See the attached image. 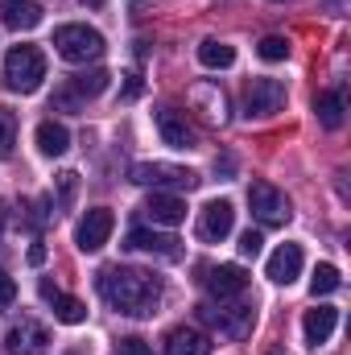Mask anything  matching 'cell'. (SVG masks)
I'll return each mask as SVG.
<instances>
[{
  "instance_id": "6da1fadb",
  "label": "cell",
  "mask_w": 351,
  "mask_h": 355,
  "mask_svg": "<svg viewBox=\"0 0 351 355\" xmlns=\"http://www.w3.org/2000/svg\"><path fill=\"white\" fill-rule=\"evenodd\" d=\"M99 293L116 314L128 318H149L162 302V281L128 265H108L99 268Z\"/></svg>"
},
{
  "instance_id": "7a4b0ae2",
  "label": "cell",
  "mask_w": 351,
  "mask_h": 355,
  "mask_svg": "<svg viewBox=\"0 0 351 355\" xmlns=\"http://www.w3.org/2000/svg\"><path fill=\"white\" fill-rule=\"evenodd\" d=\"M46 79V58L37 46H12L4 54V83L17 95H33Z\"/></svg>"
},
{
  "instance_id": "3957f363",
  "label": "cell",
  "mask_w": 351,
  "mask_h": 355,
  "mask_svg": "<svg viewBox=\"0 0 351 355\" xmlns=\"http://www.w3.org/2000/svg\"><path fill=\"white\" fill-rule=\"evenodd\" d=\"M54 50H58V58L83 67V62L103 58V33L91 29V25H58L54 29Z\"/></svg>"
},
{
  "instance_id": "277c9868",
  "label": "cell",
  "mask_w": 351,
  "mask_h": 355,
  "mask_svg": "<svg viewBox=\"0 0 351 355\" xmlns=\"http://www.w3.org/2000/svg\"><path fill=\"white\" fill-rule=\"evenodd\" d=\"M198 314L211 322V327H219V335H232V339H244L248 331H252V322H257V306L252 302H236V297H228V302H207V306H198Z\"/></svg>"
},
{
  "instance_id": "5b68a950",
  "label": "cell",
  "mask_w": 351,
  "mask_h": 355,
  "mask_svg": "<svg viewBox=\"0 0 351 355\" xmlns=\"http://www.w3.org/2000/svg\"><path fill=\"white\" fill-rule=\"evenodd\" d=\"M128 178L137 182V186H149V190H166V186H174V190H190L198 174L194 170H182V166H166V162H137Z\"/></svg>"
},
{
  "instance_id": "8992f818",
  "label": "cell",
  "mask_w": 351,
  "mask_h": 355,
  "mask_svg": "<svg viewBox=\"0 0 351 355\" xmlns=\"http://www.w3.org/2000/svg\"><path fill=\"white\" fill-rule=\"evenodd\" d=\"M248 207H252V215L261 219L264 227H281V223H289V198L277 190V186H268V182H252L248 186Z\"/></svg>"
},
{
  "instance_id": "52a82bcc",
  "label": "cell",
  "mask_w": 351,
  "mask_h": 355,
  "mask_svg": "<svg viewBox=\"0 0 351 355\" xmlns=\"http://www.w3.org/2000/svg\"><path fill=\"white\" fill-rule=\"evenodd\" d=\"M232 227H236V211H232L228 198H211V202L198 211V240H203V244H219V240H228Z\"/></svg>"
},
{
  "instance_id": "ba28073f",
  "label": "cell",
  "mask_w": 351,
  "mask_h": 355,
  "mask_svg": "<svg viewBox=\"0 0 351 355\" xmlns=\"http://www.w3.org/2000/svg\"><path fill=\"white\" fill-rule=\"evenodd\" d=\"M112 227H116V215H112L108 207L87 211V215L79 219V227H75V244H79V252H99V248L108 244Z\"/></svg>"
},
{
  "instance_id": "9c48e42d",
  "label": "cell",
  "mask_w": 351,
  "mask_h": 355,
  "mask_svg": "<svg viewBox=\"0 0 351 355\" xmlns=\"http://www.w3.org/2000/svg\"><path fill=\"white\" fill-rule=\"evenodd\" d=\"M285 107V83L277 79H252L244 91V112L248 116H273Z\"/></svg>"
},
{
  "instance_id": "30bf717a",
  "label": "cell",
  "mask_w": 351,
  "mask_h": 355,
  "mask_svg": "<svg viewBox=\"0 0 351 355\" xmlns=\"http://www.w3.org/2000/svg\"><path fill=\"white\" fill-rule=\"evenodd\" d=\"M108 71H91V75H79V79H71L67 87H58L54 91V107H67V112H75L83 99H95L99 91L108 87Z\"/></svg>"
},
{
  "instance_id": "8fae6325",
  "label": "cell",
  "mask_w": 351,
  "mask_h": 355,
  "mask_svg": "<svg viewBox=\"0 0 351 355\" xmlns=\"http://www.w3.org/2000/svg\"><path fill=\"white\" fill-rule=\"evenodd\" d=\"M203 285H207V293H211L215 302H228V297H240V293H244L248 277H244L240 265H219V268H207Z\"/></svg>"
},
{
  "instance_id": "7c38bea8",
  "label": "cell",
  "mask_w": 351,
  "mask_h": 355,
  "mask_svg": "<svg viewBox=\"0 0 351 355\" xmlns=\"http://www.w3.org/2000/svg\"><path fill=\"white\" fill-rule=\"evenodd\" d=\"M128 248H132V252L162 257V261H178V257H182V248H178L174 236H162V232H149V227H132V232H128Z\"/></svg>"
},
{
  "instance_id": "4fadbf2b",
  "label": "cell",
  "mask_w": 351,
  "mask_h": 355,
  "mask_svg": "<svg viewBox=\"0 0 351 355\" xmlns=\"http://www.w3.org/2000/svg\"><path fill=\"white\" fill-rule=\"evenodd\" d=\"M302 244H281L273 257H268V265H264V272H268V281H277V285H293L298 281V272H302Z\"/></svg>"
},
{
  "instance_id": "5bb4252c",
  "label": "cell",
  "mask_w": 351,
  "mask_h": 355,
  "mask_svg": "<svg viewBox=\"0 0 351 355\" xmlns=\"http://www.w3.org/2000/svg\"><path fill=\"white\" fill-rule=\"evenodd\" d=\"M335 322H339V310H335V306H314V310H306V318H302L306 347H323V343L335 335Z\"/></svg>"
},
{
  "instance_id": "9a60e30c",
  "label": "cell",
  "mask_w": 351,
  "mask_h": 355,
  "mask_svg": "<svg viewBox=\"0 0 351 355\" xmlns=\"http://www.w3.org/2000/svg\"><path fill=\"white\" fill-rule=\"evenodd\" d=\"M145 215L153 219V223H162V227H178L182 219H186V202L170 194V190H153L149 194V202H145Z\"/></svg>"
},
{
  "instance_id": "2e32d148",
  "label": "cell",
  "mask_w": 351,
  "mask_h": 355,
  "mask_svg": "<svg viewBox=\"0 0 351 355\" xmlns=\"http://www.w3.org/2000/svg\"><path fill=\"white\" fill-rule=\"evenodd\" d=\"M157 132L170 149H194V128L186 124V116H178L174 107H162L157 112Z\"/></svg>"
},
{
  "instance_id": "e0dca14e",
  "label": "cell",
  "mask_w": 351,
  "mask_h": 355,
  "mask_svg": "<svg viewBox=\"0 0 351 355\" xmlns=\"http://www.w3.org/2000/svg\"><path fill=\"white\" fill-rule=\"evenodd\" d=\"M166 355H211V339L198 327H174L166 335Z\"/></svg>"
},
{
  "instance_id": "ac0fdd59",
  "label": "cell",
  "mask_w": 351,
  "mask_h": 355,
  "mask_svg": "<svg viewBox=\"0 0 351 355\" xmlns=\"http://www.w3.org/2000/svg\"><path fill=\"white\" fill-rule=\"evenodd\" d=\"M42 297L54 306V318H58V322H67V327H79V322H87V306H83L79 297H67V293H58L50 281H42Z\"/></svg>"
},
{
  "instance_id": "d6986e66",
  "label": "cell",
  "mask_w": 351,
  "mask_h": 355,
  "mask_svg": "<svg viewBox=\"0 0 351 355\" xmlns=\"http://www.w3.org/2000/svg\"><path fill=\"white\" fill-rule=\"evenodd\" d=\"M4 343H8V355H37L42 343H46V331L25 318V322H17V327L4 335Z\"/></svg>"
},
{
  "instance_id": "ffe728a7",
  "label": "cell",
  "mask_w": 351,
  "mask_h": 355,
  "mask_svg": "<svg viewBox=\"0 0 351 355\" xmlns=\"http://www.w3.org/2000/svg\"><path fill=\"white\" fill-rule=\"evenodd\" d=\"M33 137H37V149H42L46 157H62V153L71 149V132H67V124H58V120H42Z\"/></svg>"
},
{
  "instance_id": "44dd1931",
  "label": "cell",
  "mask_w": 351,
  "mask_h": 355,
  "mask_svg": "<svg viewBox=\"0 0 351 355\" xmlns=\"http://www.w3.org/2000/svg\"><path fill=\"white\" fill-rule=\"evenodd\" d=\"M0 17L12 29H37L42 25V8L33 0H0Z\"/></svg>"
},
{
  "instance_id": "7402d4cb",
  "label": "cell",
  "mask_w": 351,
  "mask_h": 355,
  "mask_svg": "<svg viewBox=\"0 0 351 355\" xmlns=\"http://www.w3.org/2000/svg\"><path fill=\"white\" fill-rule=\"evenodd\" d=\"M198 62H203V67H211V71H228V67L236 62V50H232L228 42L207 37V42L198 46Z\"/></svg>"
},
{
  "instance_id": "603a6c76",
  "label": "cell",
  "mask_w": 351,
  "mask_h": 355,
  "mask_svg": "<svg viewBox=\"0 0 351 355\" xmlns=\"http://www.w3.org/2000/svg\"><path fill=\"white\" fill-rule=\"evenodd\" d=\"M314 112H318V124L335 132V128L343 124V95H339V91H323V95L314 99Z\"/></svg>"
},
{
  "instance_id": "cb8c5ba5",
  "label": "cell",
  "mask_w": 351,
  "mask_h": 355,
  "mask_svg": "<svg viewBox=\"0 0 351 355\" xmlns=\"http://www.w3.org/2000/svg\"><path fill=\"white\" fill-rule=\"evenodd\" d=\"M339 285H343L339 268L335 265H318L314 268V281H310V293H314V297H327V293H335Z\"/></svg>"
},
{
  "instance_id": "d4e9b609",
  "label": "cell",
  "mask_w": 351,
  "mask_h": 355,
  "mask_svg": "<svg viewBox=\"0 0 351 355\" xmlns=\"http://www.w3.org/2000/svg\"><path fill=\"white\" fill-rule=\"evenodd\" d=\"M12 145H17V116L8 107H0V162L12 157Z\"/></svg>"
},
{
  "instance_id": "484cf974",
  "label": "cell",
  "mask_w": 351,
  "mask_h": 355,
  "mask_svg": "<svg viewBox=\"0 0 351 355\" xmlns=\"http://www.w3.org/2000/svg\"><path fill=\"white\" fill-rule=\"evenodd\" d=\"M257 54H261L264 62H285V58H289V42H285V37H277V33H268V37H261Z\"/></svg>"
},
{
  "instance_id": "4316f807",
  "label": "cell",
  "mask_w": 351,
  "mask_h": 355,
  "mask_svg": "<svg viewBox=\"0 0 351 355\" xmlns=\"http://www.w3.org/2000/svg\"><path fill=\"white\" fill-rule=\"evenodd\" d=\"M261 248H264V236H261V232H252V227H248V232L240 236V257L257 261V257H261Z\"/></svg>"
},
{
  "instance_id": "83f0119b",
  "label": "cell",
  "mask_w": 351,
  "mask_h": 355,
  "mask_svg": "<svg viewBox=\"0 0 351 355\" xmlns=\"http://www.w3.org/2000/svg\"><path fill=\"white\" fill-rule=\"evenodd\" d=\"M12 302H17V281H12V277H8V272L0 268V314H4V310H8Z\"/></svg>"
},
{
  "instance_id": "f1b7e54d",
  "label": "cell",
  "mask_w": 351,
  "mask_h": 355,
  "mask_svg": "<svg viewBox=\"0 0 351 355\" xmlns=\"http://www.w3.org/2000/svg\"><path fill=\"white\" fill-rule=\"evenodd\" d=\"M116 355H153V352H149V343H145V339L128 335V339H120V343H116Z\"/></svg>"
},
{
  "instance_id": "f546056e",
  "label": "cell",
  "mask_w": 351,
  "mask_h": 355,
  "mask_svg": "<svg viewBox=\"0 0 351 355\" xmlns=\"http://www.w3.org/2000/svg\"><path fill=\"white\" fill-rule=\"evenodd\" d=\"M58 186H62V202H71V194H75V174H58Z\"/></svg>"
},
{
  "instance_id": "4dcf8cb0",
  "label": "cell",
  "mask_w": 351,
  "mask_h": 355,
  "mask_svg": "<svg viewBox=\"0 0 351 355\" xmlns=\"http://www.w3.org/2000/svg\"><path fill=\"white\" fill-rule=\"evenodd\" d=\"M141 95V79L137 75H128V87H124V99H137Z\"/></svg>"
},
{
  "instance_id": "1f68e13d",
  "label": "cell",
  "mask_w": 351,
  "mask_h": 355,
  "mask_svg": "<svg viewBox=\"0 0 351 355\" xmlns=\"http://www.w3.org/2000/svg\"><path fill=\"white\" fill-rule=\"evenodd\" d=\"M42 261H46V248H42V244H33V248H29V265H42Z\"/></svg>"
},
{
  "instance_id": "d6a6232c",
  "label": "cell",
  "mask_w": 351,
  "mask_h": 355,
  "mask_svg": "<svg viewBox=\"0 0 351 355\" xmlns=\"http://www.w3.org/2000/svg\"><path fill=\"white\" fill-rule=\"evenodd\" d=\"M83 4H87V8H99V4H103V0H83Z\"/></svg>"
},
{
  "instance_id": "836d02e7",
  "label": "cell",
  "mask_w": 351,
  "mask_h": 355,
  "mask_svg": "<svg viewBox=\"0 0 351 355\" xmlns=\"http://www.w3.org/2000/svg\"><path fill=\"white\" fill-rule=\"evenodd\" d=\"M268 355H285V352H281V347H277V352H268Z\"/></svg>"
},
{
  "instance_id": "e575fe53",
  "label": "cell",
  "mask_w": 351,
  "mask_h": 355,
  "mask_svg": "<svg viewBox=\"0 0 351 355\" xmlns=\"http://www.w3.org/2000/svg\"><path fill=\"white\" fill-rule=\"evenodd\" d=\"M0 232H4V215H0Z\"/></svg>"
},
{
  "instance_id": "d590c367",
  "label": "cell",
  "mask_w": 351,
  "mask_h": 355,
  "mask_svg": "<svg viewBox=\"0 0 351 355\" xmlns=\"http://www.w3.org/2000/svg\"><path fill=\"white\" fill-rule=\"evenodd\" d=\"M277 4H281V0H277Z\"/></svg>"
}]
</instances>
